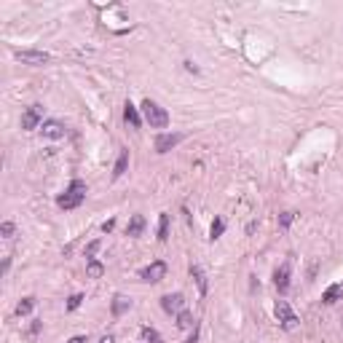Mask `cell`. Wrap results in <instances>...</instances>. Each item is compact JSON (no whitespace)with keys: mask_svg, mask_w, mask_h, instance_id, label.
I'll use <instances>...</instances> for the list:
<instances>
[{"mask_svg":"<svg viewBox=\"0 0 343 343\" xmlns=\"http://www.w3.org/2000/svg\"><path fill=\"white\" fill-rule=\"evenodd\" d=\"M143 335H145V340H148V343H161L158 333H156V330H150V327H143Z\"/></svg>","mask_w":343,"mask_h":343,"instance_id":"24","label":"cell"},{"mask_svg":"<svg viewBox=\"0 0 343 343\" xmlns=\"http://www.w3.org/2000/svg\"><path fill=\"white\" fill-rule=\"evenodd\" d=\"M274 314H276V319H279L281 330H295V327H298V322H300L298 314L290 309V303H287V300H279V303L274 306Z\"/></svg>","mask_w":343,"mask_h":343,"instance_id":"3","label":"cell"},{"mask_svg":"<svg viewBox=\"0 0 343 343\" xmlns=\"http://www.w3.org/2000/svg\"><path fill=\"white\" fill-rule=\"evenodd\" d=\"M185 70H188V73H198V67L193 62H185Z\"/></svg>","mask_w":343,"mask_h":343,"instance_id":"29","label":"cell"},{"mask_svg":"<svg viewBox=\"0 0 343 343\" xmlns=\"http://www.w3.org/2000/svg\"><path fill=\"white\" fill-rule=\"evenodd\" d=\"M86 274H89L91 279H99V276L105 274V266L99 263V260H89V266H86Z\"/></svg>","mask_w":343,"mask_h":343,"instance_id":"20","label":"cell"},{"mask_svg":"<svg viewBox=\"0 0 343 343\" xmlns=\"http://www.w3.org/2000/svg\"><path fill=\"white\" fill-rule=\"evenodd\" d=\"M191 276H193V281H196L198 292H201V295H207L209 285H207V276H204V271H201V266H191Z\"/></svg>","mask_w":343,"mask_h":343,"instance_id":"14","label":"cell"},{"mask_svg":"<svg viewBox=\"0 0 343 343\" xmlns=\"http://www.w3.org/2000/svg\"><path fill=\"white\" fill-rule=\"evenodd\" d=\"M223 231H226V220H223V217H215V220H212V228H209V239L217 241L220 236H223Z\"/></svg>","mask_w":343,"mask_h":343,"instance_id":"17","label":"cell"},{"mask_svg":"<svg viewBox=\"0 0 343 343\" xmlns=\"http://www.w3.org/2000/svg\"><path fill=\"white\" fill-rule=\"evenodd\" d=\"M80 303H84V295H80V292L70 295V300H67V311H75V309H78Z\"/></svg>","mask_w":343,"mask_h":343,"instance_id":"22","label":"cell"},{"mask_svg":"<svg viewBox=\"0 0 343 343\" xmlns=\"http://www.w3.org/2000/svg\"><path fill=\"white\" fill-rule=\"evenodd\" d=\"M124 121L132 126V129H139V126H143V115H139V110L134 108L132 102L124 105Z\"/></svg>","mask_w":343,"mask_h":343,"instance_id":"11","label":"cell"},{"mask_svg":"<svg viewBox=\"0 0 343 343\" xmlns=\"http://www.w3.org/2000/svg\"><path fill=\"white\" fill-rule=\"evenodd\" d=\"M196 338H198V327H193V335L188 338V343H196Z\"/></svg>","mask_w":343,"mask_h":343,"instance_id":"32","label":"cell"},{"mask_svg":"<svg viewBox=\"0 0 343 343\" xmlns=\"http://www.w3.org/2000/svg\"><path fill=\"white\" fill-rule=\"evenodd\" d=\"M161 309L167 311V314H180V311H185V298H183V292H169V295H164V298H161Z\"/></svg>","mask_w":343,"mask_h":343,"instance_id":"7","label":"cell"},{"mask_svg":"<svg viewBox=\"0 0 343 343\" xmlns=\"http://www.w3.org/2000/svg\"><path fill=\"white\" fill-rule=\"evenodd\" d=\"M292 220H295V212H281V215H279V226L281 228H290Z\"/></svg>","mask_w":343,"mask_h":343,"instance_id":"23","label":"cell"},{"mask_svg":"<svg viewBox=\"0 0 343 343\" xmlns=\"http://www.w3.org/2000/svg\"><path fill=\"white\" fill-rule=\"evenodd\" d=\"M99 244H102L99 239H94V241L86 247V260H94V255H97V250H99Z\"/></svg>","mask_w":343,"mask_h":343,"instance_id":"25","label":"cell"},{"mask_svg":"<svg viewBox=\"0 0 343 343\" xmlns=\"http://www.w3.org/2000/svg\"><path fill=\"white\" fill-rule=\"evenodd\" d=\"M8 266H11V257H6V260H3V268H0V274H6Z\"/></svg>","mask_w":343,"mask_h":343,"instance_id":"31","label":"cell"},{"mask_svg":"<svg viewBox=\"0 0 343 343\" xmlns=\"http://www.w3.org/2000/svg\"><path fill=\"white\" fill-rule=\"evenodd\" d=\"M129 309H132V298H126V295H115V298H113V306H110L113 316H121V314H126Z\"/></svg>","mask_w":343,"mask_h":343,"instance_id":"12","label":"cell"},{"mask_svg":"<svg viewBox=\"0 0 343 343\" xmlns=\"http://www.w3.org/2000/svg\"><path fill=\"white\" fill-rule=\"evenodd\" d=\"M41 121H43V108H41V105H30V108L22 113V129H25V132L38 129Z\"/></svg>","mask_w":343,"mask_h":343,"instance_id":"6","label":"cell"},{"mask_svg":"<svg viewBox=\"0 0 343 343\" xmlns=\"http://www.w3.org/2000/svg\"><path fill=\"white\" fill-rule=\"evenodd\" d=\"M143 231H145V217L143 215H132V220H129V226H126V236L137 239Z\"/></svg>","mask_w":343,"mask_h":343,"instance_id":"13","label":"cell"},{"mask_svg":"<svg viewBox=\"0 0 343 343\" xmlns=\"http://www.w3.org/2000/svg\"><path fill=\"white\" fill-rule=\"evenodd\" d=\"M158 239H161V241L169 239V215H167V212L158 217Z\"/></svg>","mask_w":343,"mask_h":343,"instance_id":"19","label":"cell"},{"mask_svg":"<svg viewBox=\"0 0 343 343\" xmlns=\"http://www.w3.org/2000/svg\"><path fill=\"white\" fill-rule=\"evenodd\" d=\"M164 276H167V263H164V260H156V263H150V266H145L143 271H139V279L150 281V285L161 281Z\"/></svg>","mask_w":343,"mask_h":343,"instance_id":"5","label":"cell"},{"mask_svg":"<svg viewBox=\"0 0 343 343\" xmlns=\"http://www.w3.org/2000/svg\"><path fill=\"white\" fill-rule=\"evenodd\" d=\"M183 143V134H172V132H161L158 137H156V153H169L172 148H177Z\"/></svg>","mask_w":343,"mask_h":343,"instance_id":"8","label":"cell"},{"mask_svg":"<svg viewBox=\"0 0 343 343\" xmlns=\"http://www.w3.org/2000/svg\"><path fill=\"white\" fill-rule=\"evenodd\" d=\"M67 343H86V335H75V338H70Z\"/></svg>","mask_w":343,"mask_h":343,"instance_id":"28","label":"cell"},{"mask_svg":"<svg viewBox=\"0 0 343 343\" xmlns=\"http://www.w3.org/2000/svg\"><path fill=\"white\" fill-rule=\"evenodd\" d=\"M126 167H129V150L124 148L121 153H118V161H115V169H113V180H118V177H124Z\"/></svg>","mask_w":343,"mask_h":343,"instance_id":"15","label":"cell"},{"mask_svg":"<svg viewBox=\"0 0 343 343\" xmlns=\"http://www.w3.org/2000/svg\"><path fill=\"white\" fill-rule=\"evenodd\" d=\"M113 226H115V220H108V223H105V226H102V231L108 233V231H113Z\"/></svg>","mask_w":343,"mask_h":343,"instance_id":"30","label":"cell"},{"mask_svg":"<svg viewBox=\"0 0 343 343\" xmlns=\"http://www.w3.org/2000/svg\"><path fill=\"white\" fill-rule=\"evenodd\" d=\"M340 295H343V285H333V287H327V290H325L322 303H325V306H333V303L340 298Z\"/></svg>","mask_w":343,"mask_h":343,"instance_id":"16","label":"cell"},{"mask_svg":"<svg viewBox=\"0 0 343 343\" xmlns=\"http://www.w3.org/2000/svg\"><path fill=\"white\" fill-rule=\"evenodd\" d=\"M14 56L19 59V62L32 65V67H41V65H46L51 59L46 51H35V49H19V51H14Z\"/></svg>","mask_w":343,"mask_h":343,"instance_id":"4","label":"cell"},{"mask_svg":"<svg viewBox=\"0 0 343 343\" xmlns=\"http://www.w3.org/2000/svg\"><path fill=\"white\" fill-rule=\"evenodd\" d=\"M86 193H89L86 183L84 180H73V183L67 185V191L56 198V204L62 207V209H78L86 201Z\"/></svg>","mask_w":343,"mask_h":343,"instance_id":"1","label":"cell"},{"mask_svg":"<svg viewBox=\"0 0 343 343\" xmlns=\"http://www.w3.org/2000/svg\"><path fill=\"white\" fill-rule=\"evenodd\" d=\"M41 134L46 137V139H62L65 134H67V126L62 124V121H43V126H41Z\"/></svg>","mask_w":343,"mask_h":343,"instance_id":"9","label":"cell"},{"mask_svg":"<svg viewBox=\"0 0 343 343\" xmlns=\"http://www.w3.org/2000/svg\"><path fill=\"white\" fill-rule=\"evenodd\" d=\"M177 327H180V330L193 327V314L191 311H180V314H177Z\"/></svg>","mask_w":343,"mask_h":343,"instance_id":"21","label":"cell"},{"mask_svg":"<svg viewBox=\"0 0 343 343\" xmlns=\"http://www.w3.org/2000/svg\"><path fill=\"white\" fill-rule=\"evenodd\" d=\"M99 343H115V338L113 335H102V340Z\"/></svg>","mask_w":343,"mask_h":343,"instance_id":"33","label":"cell"},{"mask_svg":"<svg viewBox=\"0 0 343 343\" xmlns=\"http://www.w3.org/2000/svg\"><path fill=\"white\" fill-rule=\"evenodd\" d=\"M143 115L150 124V129H167L169 126V113L164 110L156 99H145L143 102Z\"/></svg>","mask_w":343,"mask_h":343,"instance_id":"2","label":"cell"},{"mask_svg":"<svg viewBox=\"0 0 343 343\" xmlns=\"http://www.w3.org/2000/svg\"><path fill=\"white\" fill-rule=\"evenodd\" d=\"M0 233H3V239H11V236H14V223L6 220L3 226H0Z\"/></svg>","mask_w":343,"mask_h":343,"instance_id":"26","label":"cell"},{"mask_svg":"<svg viewBox=\"0 0 343 343\" xmlns=\"http://www.w3.org/2000/svg\"><path fill=\"white\" fill-rule=\"evenodd\" d=\"M32 309H35V298H22L16 303V316H27Z\"/></svg>","mask_w":343,"mask_h":343,"instance_id":"18","label":"cell"},{"mask_svg":"<svg viewBox=\"0 0 343 343\" xmlns=\"http://www.w3.org/2000/svg\"><path fill=\"white\" fill-rule=\"evenodd\" d=\"M290 263H281L276 271H274V285H276V290H279V295H285L287 290H290Z\"/></svg>","mask_w":343,"mask_h":343,"instance_id":"10","label":"cell"},{"mask_svg":"<svg viewBox=\"0 0 343 343\" xmlns=\"http://www.w3.org/2000/svg\"><path fill=\"white\" fill-rule=\"evenodd\" d=\"M41 327H43V322H32V327H30V335H38V333H41Z\"/></svg>","mask_w":343,"mask_h":343,"instance_id":"27","label":"cell"}]
</instances>
